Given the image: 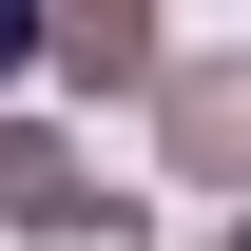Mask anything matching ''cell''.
I'll return each instance as SVG.
<instances>
[{
  "label": "cell",
  "instance_id": "6da1fadb",
  "mask_svg": "<svg viewBox=\"0 0 251 251\" xmlns=\"http://www.w3.org/2000/svg\"><path fill=\"white\" fill-rule=\"evenodd\" d=\"M20 39H39V0H0V77H20Z\"/></svg>",
  "mask_w": 251,
  "mask_h": 251
}]
</instances>
